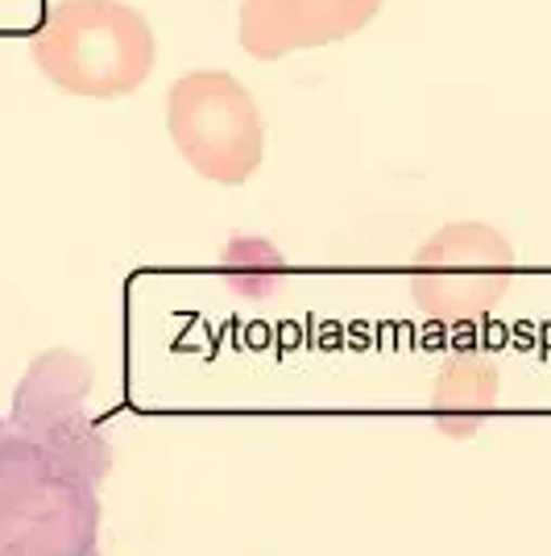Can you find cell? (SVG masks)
I'll return each mask as SVG.
<instances>
[{"label": "cell", "instance_id": "cell-1", "mask_svg": "<svg viewBox=\"0 0 551 556\" xmlns=\"http://www.w3.org/2000/svg\"><path fill=\"white\" fill-rule=\"evenodd\" d=\"M92 362L50 349L0 416V556H100L108 437L88 412Z\"/></svg>", "mask_w": 551, "mask_h": 556}, {"label": "cell", "instance_id": "cell-2", "mask_svg": "<svg viewBox=\"0 0 551 556\" xmlns=\"http://www.w3.org/2000/svg\"><path fill=\"white\" fill-rule=\"evenodd\" d=\"M38 71L59 92L116 100L138 92L158 63V38L125 0H54L29 42Z\"/></svg>", "mask_w": 551, "mask_h": 556}, {"label": "cell", "instance_id": "cell-3", "mask_svg": "<svg viewBox=\"0 0 551 556\" xmlns=\"http://www.w3.org/2000/svg\"><path fill=\"white\" fill-rule=\"evenodd\" d=\"M166 134L183 163L216 187H241L266 163V129L249 88L220 67L187 71L166 96Z\"/></svg>", "mask_w": 551, "mask_h": 556}, {"label": "cell", "instance_id": "cell-4", "mask_svg": "<svg viewBox=\"0 0 551 556\" xmlns=\"http://www.w3.org/2000/svg\"><path fill=\"white\" fill-rule=\"evenodd\" d=\"M514 282V245L485 220L436 229L411 262V300L436 325H477Z\"/></svg>", "mask_w": 551, "mask_h": 556}, {"label": "cell", "instance_id": "cell-5", "mask_svg": "<svg viewBox=\"0 0 551 556\" xmlns=\"http://www.w3.org/2000/svg\"><path fill=\"white\" fill-rule=\"evenodd\" d=\"M386 0H241L236 38L257 63L320 50L361 34Z\"/></svg>", "mask_w": 551, "mask_h": 556}, {"label": "cell", "instance_id": "cell-6", "mask_svg": "<svg viewBox=\"0 0 551 556\" xmlns=\"http://www.w3.org/2000/svg\"><path fill=\"white\" fill-rule=\"evenodd\" d=\"M432 412L439 432L473 437L502 399V370L485 353H452L432 378Z\"/></svg>", "mask_w": 551, "mask_h": 556}]
</instances>
